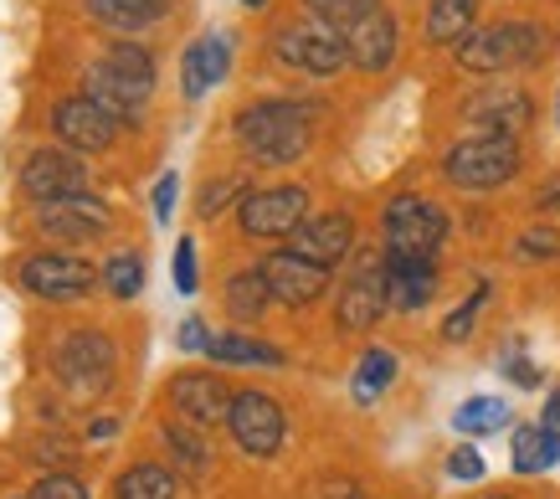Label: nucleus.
Masks as SVG:
<instances>
[{
  "label": "nucleus",
  "instance_id": "obj_16",
  "mask_svg": "<svg viewBox=\"0 0 560 499\" xmlns=\"http://www.w3.org/2000/svg\"><path fill=\"white\" fill-rule=\"evenodd\" d=\"M36 227L47 237H62V242H88V237H103L114 227V211L103 196L83 190V196H62V201H47L36 211Z\"/></svg>",
  "mask_w": 560,
  "mask_h": 499
},
{
  "label": "nucleus",
  "instance_id": "obj_1",
  "mask_svg": "<svg viewBox=\"0 0 560 499\" xmlns=\"http://www.w3.org/2000/svg\"><path fill=\"white\" fill-rule=\"evenodd\" d=\"M545 47H550V36L535 21H493V26H474L453 47V57H458L463 72L493 78V72H510V68H535L545 57Z\"/></svg>",
  "mask_w": 560,
  "mask_h": 499
},
{
  "label": "nucleus",
  "instance_id": "obj_19",
  "mask_svg": "<svg viewBox=\"0 0 560 499\" xmlns=\"http://www.w3.org/2000/svg\"><path fill=\"white\" fill-rule=\"evenodd\" d=\"M226 72H232V36L226 32L196 36L186 53H180V93L196 104V98H206Z\"/></svg>",
  "mask_w": 560,
  "mask_h": 499
},
{
  "label": "nucleus",
  "instance_id": "obj_33",
  "mask_svg": "<svg viewBox=\"0 0 560 499\" xmlns=\"http://www.w3.org/2000/svg\"><path fill=\"white\" fill-rule=\"evenodd\" d=\"M514 258H520V263H550V258H560V232L550 222L525 227V232L514 237Z\"/></svg>",
  "mask_w": 560,
  "mask_h": 499
},
{
  "label": "nucleus",
  "instance_id": "obj_49",
  "mask_svg": "<svg viewBox=\"0 0 560 499\" xmlns=\"http://www.w3.org/2000/svg\"><path fill=\"white\" fill-rule=\"evenodd\" d=\"M26 499H32V495H26Z\"/></svg>",
  "mask_w": 560,
  "mask_h": 499
},
{
  "label": "nucleus",
  "instance_id": "obj_20",
  "mask_svg": "<svg viewBox=\"0 0 560 499\" xmlns=\"http://www.w3.org/2000/svg\"><path fill=\"white\" fill-rule=\"evenodd\" d=\"M432 293H438V263L432 258H390L386 253V299L390 310H422L432 304Z\"/></svg>",
  "mask_w": 560,
  "mask_h": 499
},
{
  "label": "nucleus",
  "instance_id": "obj_5",
  "mask_svg": "<svg viewBox=\"0 0 560 499\" xmlns=\"http://www.w3.org/2000/svg\"><path fill=\"white\" fill-rule=\"evenodd\" d=\"M51 365H57V381L72 396H98L114 381V340L103 329H72L68 340L57 345Z\"/></svg>",
  "mask_w": 560,
  "mask_h": 499
},
{
  "label": "nucleus",
  "instance_id": "obj_38",
  "mask_svg": "<svg viewBox=\"0 0 560 499\" xmlns=\"http://www.w3.org/2000/svg\"><path fill=\"white\" fill-rule=\"evenodd\" d=\"M175 196H180V175L165 171L160 181H154V196H150L154 222H160V227H171V217H175Z\"/></svg>",
  "mask_w": 560,
  "mask_h": 499
},
{
  "label": "nucleus",
  "instance_id": "obj_48",
  "mask_svg": "<svg viewBox=\"0 0 560 499\" xmlns=\"http://www.w3.org/2000/svg\"><path fill=\"white\" fill-rule=\"evenodd\" d=\"M556 124H560V108H556Z\"/></svg>",
  "mask_w": 560,
  "mask_h": 499
},
{
  "label": "nucleus",
  "instance_id": "obj_36",
  "mask_svg": "<svg viewBox=\"0 0 560 499\" xmlns=\"http://www.w3.org/2000/svg\"><path fill=\"white\" fill-rule=\"evenodd\" d=\"M483 299H489V283H478V289L463 299V310L447 314V325H442V340H468V329H474L478 310H483Z\"/></svg>",
  "mask_w": 560,
  "mask_h": 499
},
{
  "label": "nucleus",
  "instance_id": "obj_22",
  "mask_svg": "<svg viewBox=\"0 0 560 499\" xmlns=\"http://www.w3.org/2000/svg\"><path fill=\"white\" fill-rule=\"evenodd\" d=\"M171 5L175 0H83L88 21H98V26H108V32H119V36L160 26V21L171 16Z\"/></svg>",
  "mask_w": 560,
  "mask_h": 499
},
{
  "label": "nucleus",
  "instance_id": "obj_32",
  "mask_svg": "<svg viewBox=\"0 0 560 499\" xmlns=\"http://www.w3.org/2000/svg\"><path fill=\"white\" fill-rule=\"evenodd\" d=\"M247 190H253V181H247L242 171L217 175V181H206V190H201V201H196V211H201L206 222H211V217H221V211H237L242 201H247Z\"/></svg>",
  "mask_w": 560,
  "mask_h": 499
},
{
  "label": "nucleus",
  "instance_id": "obj_23",
  "mask_svg": "<svg viewBox=\"0 0 560 499\" xmlns=\"http://www.w3.org/2000/svg\"><path fill=\"white\" fill-rule=\"evenodd\" d=\"M474 26H478V0H427L422 36L432 47H458Z\"/></svg>",
  "mask_w": 560,
  "mask_h": 499
},
{
  "label": "nucleus",
  "instance_id": "obj_31",
  "mask_svg": "<svg viewBox=\"0 0 560 499\" xmlns=\"http://www.w3.org/2000/svg\"><path fill=\"white\" fill-rule=\"evenodd\" d=\"M103 289L114 293V299H135V293H144V258H139L135 247L108 253V263H103Z\"/></svg>",
  "mask_w": 560,
  "mask_h": 499
},
{
  "label": "nucleus",
  "instance_id": "obj_18",
  "mask_svg": "<svg viewBox=\"0 0 560 499\" xmlns=\"http://www.w3.org/2000/svg\"><path fill=\"white\" fill-rule=\"evenodd\" d=\"M345 42H350V68L360 72H386L401 53V26L386 5H375L371 16H360L355 26H345Z\"/></svg>",
  "mask_w": 560,
  "mask_h": 499
},
{
  "label": "nucleus",
  "instance_id": "obj_12",
  "mask_svg": "<svg viewBox=\"0 0 560 499\" xmlns=\"http://www.w3.org/2000/svg\"><path fill=\"white\" fill-rule=\"evenodd\" d=\"M463 124L478 135H510L520 139L535 124V98L525 88H478L474 98L463 104Z\"/></svg>",
  "mask_w": 560,
  "mask_h": 499
},
{
  "label": "nucleus",
  "instance_id": "obj_37",
  "mask_svg": "<svg viewBox=\"0 0 560 499\" xmlns=\"http://www.w3.org/2000/svg\"><path fill=\"white\" fill-rule=\"evenodd\" d=\"M175 293H196L201 289V268H196V237H180L175 242Z\"/></svg>",
  "mask_w": 560,
  "mask_h": 499
},
{
  "label": "nucleus",
  "instance_id": "obj_2",
  "mask_svg": "<svg viewBox=\"0 0 560 499\" xmlns=\"http://www.w3.org/2000/svg\"><path fill=\"white\" fill-rule=\"evenodd\" d=\"M520 165H525V150L510 135H463L442 155V175H447V186H458V190L510 186L514 175H520Z\"/></svg>",
  "mask_w": 560,
  "mask_h": 499
},
{
  "label": "nucleus",
  "instance_id": "obj_14",
  "mask_svg": "<svg viewBox=\"0 0 560 499\" xmlns=\"http://www.w3.org/2000/svg\"><path fill=\"white\" fill-rule=\"evenodd\" d=\"M232 402H237V392L211 371H180L171 381V407L190 428H221L232 417Z\"/></svg>",
  "mask_w": 560,
  "mask_h": 499
},
{
  "label": "nucleus",
  "instance_id": "obj_43",
  "mask_svg": "<svg viewBox=\"0 0 560 499\" xmlns=\"http://www.w3.org/2000/svg\"><path fill=\"white\" fill-rule=\"evenodd\" d=\"M535 211H560V175H550L540 186V196H535Z\"/></svg>",
  "mask_w": 560,
  "mask_h": 499
},
{
  "label": "nucleus",
  "instance_id": "obj_11",
  "mask_svg": "<svg viewBox=\"0 0 560 499\" xmlns=\"http://www.w3.org/2000/svg\"><path fill=\"white\" fill-rule=\"evenodd\" d=\"M386 310H390V299H386V253H381V258L360 263V274L340 289V299H335V325L350 329V335H365V329L381 325V314Z\"/></svg>",
  "mask_w": 560,
  "mask_h": 499
},
{
  "label": "nucleus",
  "instance_id": "obj_13",
  "mask_svg": "<svg viewBox=\"0 0 560 499\" xmlns=\"http://www.w3.org/2000/svg\"><path fill=\"white\" fill-rule=\"evenodd\" d=\"M324 114L319 98H257V104H247L237 114V144L242 150H253V144H262V139L283 135V129H314V119Z\"/></svg>",
  "mask_w": 560,
  "mask_h": 499
},
{
  "label": "nucleus",
  "instance_id": "obj_3",
  "mask_svg": "<svg viewBox=\"0 0 560 499\" xmlns=\"http://www.w3.org/2000/svg\"><path fill=\"white\" fill-rule=\"evenodd\" d=\"M272 57L293 72H308V78H335V72L350 68V42H345L340 26L304 11L299 21L272 32Z\"/></svg>",
  "mask_w": 560,
  "mask_h": 499
},
{
  "label": "nucleus",
  "instance_id": "obj_46",
  "mask_svg": "<svg viewBox=\"0 0 560 499\" xmlns=\"http://www.w3.org/2000/svg\"><path fill=\"white\" fill-rule=\"evenodd\" d=\"M242 5H247V11H262V5H268V0H242Z\"/></svg>",
  "mask_w": 560,
  "mask_h": 499
},
{
  "label": "nucleus",
  "instance_id": "obj_30",
  "mask_svg": "<svg viewBox=\"0 0 560 499\" xmlns=\"http://www.w3.org/2000/svg\"><path fill=\"white\" fill-rule=\"evenodd\" d=\"M453 428L468 432V438H489V432L510 428V407L499 396H468L458 413H453Z\"/></svg>",
  "mask_w": 560,
  "mask_h": 499
},
{
  "label": "nucleus",
  "instance_id": "obj_28",
  "mask_svg": "<svg viewBox=\"0 0 560 499\" xmlns=\"http://www.w3.org/2000/svg\"><path fill=\"white\" fill-rule=\"evenodd\" d=\"M114 499H175V474L160 464H135L114 479Z\"/></svg>",
  "mask_w": 560,
  "mask_h": 499
},
{
  "label": "nucleus",
  "instance_id": "obj_24",
  "mask_svg": "<svg viewBox=\"0 0 560 499\" xmlns=\"http://www.w3.org/2000/svg\"><path fill=\"white\" fill-rule=\"evenodd\" d=\"M272 293H268V278L262 268H242V274L226 278V314L237 320V325H257L262 314H268Z\"/></svg>",
  "mask_w": 560,
  "mask_h": 499
},
{
  "label": "nucleus",
  "instance_id": "obj_8",
  "mask_svg": "<svg viewBox=\"0 0 560 499\" xmlns=\"http://www.w3.org/2000/svg\"><path fill=\"white\" fill-rule=\"evenodd\" d=\"M88 181H93V175H88V155H78L68 144L36 150V155H26V165H21V190L32 196L36 207L62 201V196H83Z\"/></svg>",
  "mask_w": 560,
  "mask_h": 499
},
{
  "label": "nucleus",
  "instance_id": "obj_26",
  "mask_svg": "<svg viewBox=\"0 0 560 499\" xmlns=\"http://www.w3.org/2000/svg\"><path fill=\"white\" fill-rule=\"evenodd\" d=\"M206 356L217 365H283V350L257 340V335H211Z\"/></svg>",
  "mask_w": 560,
  "mask_h": 499
},
{
  "label": "nucleus",
  "instance_id": "obj_21",
  "mask_svg": "<svg viewBox=\"0 0 560 499\" xmlns=\"http://www.w3.org/2000/svg\"><path fill=\"white\" fill-rule=\"evenodd\" d=\"M83 93L93 98V104L108 108V114H114L119 124H135L139 114H144V104H150V98H144V93H139V88L129 83V78H119V72L108 68L103 57L83 72Z\"/></svg>",
  "mask_w": 560,
  "mask_h": 499
},
{
  "label": "nucleus",
  "instance_id": "obj_15",
  "mask_svg": "<svg viewBox=\"0 0 560 499\" xmlns=\"http://www.w3.org/2000/svg\"><path fill=\"white\" fill-rule=\"evenodd\" d=\"M257 268H262V278H268L272 304H289V310H304V304H314V299L329 289V274H335V268H319V263L299 258L293 247H283V253H268V258L257 263Z\"/></svg>",
  "mask_w": 560,
  "mask_h": 499
},
{
  "label": "nucleus",
  "instance_id": "obj_27",
  "mask_svg": "<svg viewBox=\"0 0 560 499\" xmlns=\"http://www.w3.org/2000/svg\"><path fill=\"white\" fill-rule=\"evenodd\" d=\"M103 62L119 72V78H129V83L150 98L154 93V53L150 47H139V42H129V36H119V42H108V53H103Z\"/></svg>",
  "mask_w": 560,
  "mask_h": 499
},
{
  "label": "nucleus",
  "instance_id": "obj_47",
  "mask_svg": "<svg viewBox=\"0 0 560 499\" xmlns=\"http://www.w3.org/2000/svg\"><path fill=\"white\" fill-rule=\"evenodd\" d=\"M489 499H510V495H489Z\"/></svg>",
  "mask_w": 560,
  "mask_h": 499
},
{
  "label": "nucleus",
  "instance_id": "obj_39",
  "mask_svg": "<svg viewBox=\"0 0 560 499\" xmlns=\"http://www.w3.org/2000/svg\"><path fill=\"white\" fill-rule=\"evenodd\" d=\"M32 499H93V495H88V484L72 479V474H47V479L32 489Z\"/></svg>",
  "mask_w": 560,
  "mask_h": 499
},
{
  "label": "nucleus",
  "instance_id": "obj_35",
  "mask_svg": "<svg viewBox=\"0 0 560 499\" xmlns=\"http://www.w3.org/2000/svg\"><path fill=\"white\" fill-rule=\"evenodd\" d=\"M165 443L180 453V464H186V468H206V464H211V448L190 432V422H171V428H165Z\"/></svg>",
  "mask_w": 560,
  "mask_h": 499
},
{
  "label": "nucleus",
  "instance_id": "obj_17",
  "mask_svg": "<svg viewBox=\"0 0 560 499\" xmlns=\"http://www.w3.org/2000/svg\"><path fill=\"white\" fill-rule=\"evenodd\" d=\"M289 247L299 258L319 263V268H335V263H345L355 253V217L350 211H314L289 237Z\"/></svg>",
  "mask_w": 560,
  "mask_h": 499
},
{
  "label": "nucleus",
  "instance_id": "obj_6",
  "mask_svg": "<svg viewBox=\"0 0 560 499\" xmlns=\"http://www.w3.org/2000/svg\"><path fill=\"white\" fill-rule=\"evenodd\" d=\"M308 190L304 186H257L237 207V227L247 237H293L308 222Z\"/></svg>",
  "mask_w": 560,
  "mask_h": 499
},
{
  "label": "nucleus",
  "instance_id": "obj_34",
  "mask_svg": "<svg viewBox=\"0 0 560 499\" xmlns=\"http://www.w3.org/2000/svg\"><path fill=\"white\" fill-rule=\"evenodd\" d=\"M381 0H304V11L308 16H319V21H329V26H355L360 16H371Z\"/></svg>",
  "mask_w": 560,
  "mask_h": 499
},
{
  "label": "nucleus",
  "instance_id": "obj_42",
  "mask_svg": "<svg viewBox=\"0 0 560 499\" xmlns=\"http://www.w3.org/2000/svg\"><path fill=\"white\" fill-rule=\"evenodd\" d=\"M510 381L529 392V386H540V371H535V365H529L525 356H510Z\"/></svg>",
  "mask_w": 560,
  "mask_h": 499
},
{
  "label": "nucleus",
  "instance_id": "obj_41",
  "mask_svg": "<svg viewBox=\"0 0 560 499\" xmlns=\"http://www.w3.org/2000/svg\"><path fill=\"white\" fill-rule=\"evenodd\" d=\"M206 340H211V335H206L201 320H186V325H180V335H175V345H180V350H206Z\"/></svg>",
  "mask_w": 560,
  "mask_h": 499
},
{
  "label": "nucleus",
  "instance_id": "obj_7",
  "mask_svg": "<svg viewBox=\"0 0 560 499\" xmlns=\"http://www.w3.org/2000/svg\"><path fill=\"white\" fill-rule=\"evenodd\" d=\"M103 283V274L93 263L72 258V253H32L21 263V289L47 299V304H72V299H88V293Z\"/></svg>",
  "mask_w": 560,
  "mask_h": 499
},
{
  "label": "nucleus",
  "instance_id": "obj_44",
  "mask_svg": "<svg viewBox=\"0 0 560 499\" xmlns=\"http://www.w3.org/2000/svg\"><path fill=\"white\" fill-rule=\"evenodd\" d=\"M545 422H550V428H560V392H550V402H545Z\"/></svg>",
  "mask_w": 560,
  "mask_h": 499
},
{
  "label": "nucleus",
  "instance_id": "obj_9",
  "mask_svg": "<svg viewBox=\"0 0 560 499\" xmlns=\"http://www.w3.org/2000/svg\"><path fill=\"white\" fill-rule=\"evenodd\" d=\"M119 129L124 124L103 104H93L88 93H72V98H62V104L51 108V135H57V144H68L78 155H103V150L119 139Z\"/></svg>",
  "mask_w": 560,
  "mask_h": 499
},
{
  "label": "nucleus",
  "instance_id": "obj_25",
  "mask_svg": "<svg viewBox=\"0 0 560 499\" xmlns=\"http://www.w3.org/2000/svg\"><path fill=\"white\" fill-rule=\"evenodd\" d=\"M560 464V428L550 422H535V428L514 432V468L520 474H545V468Z\"/></svg>",
  "mask_w": 560,
  "mask_h": 499
},
{
  "label": "nucleus",
  "instance_id": "obj_40",
  "mask_svg": "<svg viewBox=\"0 0 560 499\" xmlns=\"http://www.w3.org/2000/svg\"><path fill=\"white\" fill-rule=\"evenodd\" d=\"M447 474L453 479H483V453H478L474 443H463L447 453Z\"/></svg>",
  "mask_w": 560,
  "mask_h": 499
},
{
  "label": "nucleus",
  "instance_id": "obj_4",
  "mask_svg": "<svg viewBox=\"0 0 560 499\" xmlns=\"http://www.w3.org/2000/svg\"><path fill=\"white\" fill-rule=\"evenodd\" d=\"M381 237H386L390 258H438L442 237H447V211L427 196H390L381 211Z\"/></svg>",
  "mask_w": 560,
  "mask_h": 499
},
{
  "label": "nucleus",
  "instance_id": "obj_45",
  "mask_svg": "<svg viewBox=\"0 0 560 499\" xmlns=\"http://www.w3.org/2000/svg\"><path fill=\"white\" fill-rule=\"evenodd\" d=\"M114 428H119L114 417H98V422H93V438H114Z\"/></svg>",
  "mask_w": 560,
  "mask_h": 499
},
{
  "label": "nucleus",
  "instance_id": "obj_29",
  "mask_svg": "<svg viewBox=\"0 0 560 499\" xmlns=\"http://www.w3.org/2000/svg\"><path fill=\"white\" fill-rule=\"evenodd\" d=\"M390 381H396V356L375 345V350H365V356H360L355 381H350V392H355V402H365V407H371L375 396H386V392H390Z\"/></svg>",
  "mask_w": 560,
  "mask_h": 499
},
{
  "label": "nucleus",
  "instance_id": "obj_10",
  "mask_svg": "<svg viewBox=\"0 0 560 499\" xmlns=\"http://www.w3.org/2000/svg\"><path fill=\"white\" fill-rule=\"evenodd\" d=\"M226 428H232V438H237V448L247 459H272V453L283 448L289 417H283V407H278L268 392H237Z\"/></svg>",
  "mask_w": 560,
  "mask_h": 499
}]
</instances>
